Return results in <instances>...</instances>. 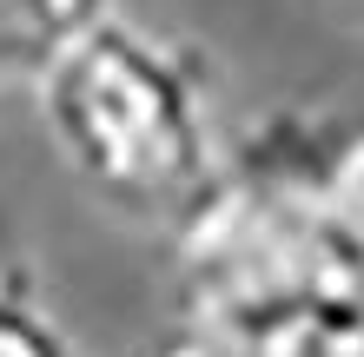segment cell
Here are the masks:
<instances>
[{
	"label": "cell",
	"mask_w": 364,
	"mask_h": 357,
	"mask_svg": "<svg viewBox=\"0 0 364 357\" xmlns=\"http://www.w3.org/2000/svg\"><path fill=\"white\" fill-rule=\"evenodd\" d=\"M33 93L73 179L126 219L173 225L225 165L199 60L126 13L60 53Z\"/></svg>",
	"instance_id": "obj_1"
},
{
	"label": "cell",
	"mask_w": 364,
	"mask_h": 357,
	"mask_svg": "<svg viewBox=\"0 0 364 357\" xmlns=\"http://www.w3.org/2000/svg\"><path fill=\"white\" fill-rule=\"evenodd\" d=\"M113 13L119 0H0V79L40 87L53 60L73 53Z\"/></svg>",
	"instance_id": "obj_2"
},
{
	"label": "cell",
	"mask_w": 364,
	"mask_h": 357,
	"mask_svg": "<svg viewBox=\"0 0 364 357\" xmlns=\"http://www.w3.org/2000/svg\"><path fill=\"white\" fill-rule=\"evenodd\" d=\"M0 357H80V338L67 331L60 304L14 251H0Z\"/></svg>",
	"instance_id": "obj_3"
}]
</instances>
